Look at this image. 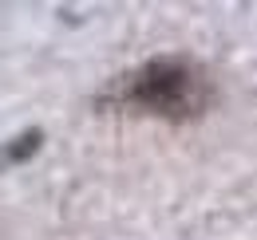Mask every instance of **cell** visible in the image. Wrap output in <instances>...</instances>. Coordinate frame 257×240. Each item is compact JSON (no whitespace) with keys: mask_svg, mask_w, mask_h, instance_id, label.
<instances>
[{"mask_svg":"<svg viewBox=\"0 0 257 240\" xmlns=\"http://www.w3.org/2000/svg\"><path fill=\"white\" fill-rule=\"evenodd\" d=\"M103 106H119L162 122H194L214 102L210 71L190 56H155L123 71L99 94Z\"/></svg>","mask_w":257,"mask_h":240,"instance_id":"cell-1","label":"cell"},{"mask_svg":"<svg viewBox=\"0 0 257 240\" xmlns=\"http://www.w3.org/2000/svg\"><path fill=\"white\" fill-rule=\"evenodd\" d=\"M40 146H44V130H40V126L24 130V134H16V138L0 150V170H4V166H24Z\"/></svg>","mask_w":257,"mask_h":240,"instance_id":"cell-2","label":"cell"}]
</instances>
